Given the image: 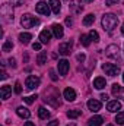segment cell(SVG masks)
Wrapping results in <instances>:
<instances>
[{
  "label": "cell",
  "mask_w": 124,
  "mask_h": 126,
  "mask_svg": "<svg viewBox=\"0 0 124 126\" xmlns=\"http://www.w3.org/2000/svg\"><path fill=\"white\" fill-rule=\"evenodd\" d=\"M123 81H124V73H123Z\"/></svg>",
  "instance_id": "47"
},
{
  "label": "cell",
  "mask_w": 124,
  "mask_h": 126,
  "mask_svg": "<svg viewBox=\"0 0 124 126\" xmlns=\"http://www.w3.org/2000/svg\"><path fill=\"white\" fill-rule=\"evenodd\" d=\"M120 0H107V6H112V4H117Z\"/></svg>",
  "instance_id": "36"
},
{
  "label": "cell",
  "mask_w": 124,
  "mask_h": 126,
  "mask_svg": "<svg viewBox=\"0 0 124 126\" xmlns=\"http://www.w3.org/2000/svg\"><path fill=\"white\" fill-rule=\"evenodd\" d=\"M25 0H10V4L12 6H22Z\"/></svg>",
  "instance_id": "32"
},
{
  "label": "cell",
  "mask_w": 124,
  "mask_h": 126,
  "mask_svg": "<svg viewBox=\"0 0 124 126\" xmlns=\"http://www.w3.org/2000/svg\"><path fill=\"white\" fill-rule=\"evenodd\" d=\"M15 93H16V94H21V93H22V87H21L19 82L15 84Z\"/></svg>",
  "instance_id": "33"
},
{
  "label": "cell",
  "mask_w": 124,
  "mask_h": 126,
  "mask_svg": "<svg viewBox=\"0 0 124 126\" xmlns=\"http://www.w3.org/2000/svg\"><path fill=\"white\" fill-rule=\"evenodd\" d=\"M66 25H67V27H72V25H73V21H72L70 18H66Z\"/></svg>",
  "instance_id": "38"
},
{
  "label": "cell",
  "mask_w": 124,
  "mask_h": 126,
  "mask_svg": "<svg viewBox=\"0 0 124 126\" xmlns=\"http://www.w3.org/2000/svg\"><path fill=\"white\" fill-rule=\"evenodd\" d=\"M50 78H51L53 81H57V75H56L54 69H51V70H50Z\"/></svg>",
  "instance_id": "34"
},
{
  "label": "cell",
  "mask_w": 124,
  "mask_h": 126,
  "mask_svg": "<svg viewBox=\"0 0 124 126\" xmlns=\"http://www.w3.org/2000/svg\"><path fill=\"white\" fill-rule=\"evenodd\" d=\"M102 122H104V119H102L101 116H93V117L89 119L88 126H101L102 125Z\"/></svg>",
  "instance_id": "20"
},
{
  "label": "cell",
  "mask_w": 124,
  "mask_h": 126,
  "mask_svg": "<svg viewBox=\"0 0 124 126\" xmlns=\"http://www.w3.org/2000/svg\"><path fill=\"white\" fill-rule=\"evenodd\" d=\"M101 24H102V28H104L105 31L111 32L117 25H118V18H117L114 13H105V15L102 16Z\"/></svg>",
  "instance_id": "1"
},
{
  "label": "cell",
  "mask_w": 124,
  "mask_h": 126,
  "mask_svg": "<svg viewBox=\"0 0 124 126\" xmlns=\"http://www.w3.org/2000/svg\"><path fill=\"white\" fill-rule=\"evenodd\" d=\"M85 59H86L85 54H77V60H79V62H85Z\"/></svg>",
  "instance_id": "39"
},
{
  "label": "cell",
  "mask_w": 124,
  "mask_h": 126,
  "mask_svg": "<svg viewBox=\"0 0 124 126\" xmlns=\"http://www.w3.org/2000/svg\"><path fill=\"white\" fill-rule=\"evenodd\" d=\"M67 126H76V125H74V123H72V125H67Z\"/></svg>",
  "instance_id": "45"
},
{
  "label": "cell",
  "mask_w": 124,
  "mask_h": 126,
  "mask_svg": "<svg viewBox=\"0 0 124 126\" xmlns=\"http://www.w3.org/2000/svg\"><path fill=\"white\" fill-rule=\"evenodd\" d=\"M48 4H50V7H51V10H53L54 15H59V13H60V10H62V3H60L59 0H50Z\"/></svg>",
  "instance_id": "13"
},
{
  "label": "cell",
  "mask_w": 124,
  "mask_h": 126,
  "mask_svg": "<svg viewBox=\"0 0 124 126\" xmlns=\"http://www.w3.org/2000/svg\"><path fill=\"white\" fill-rule=\"evenodd\" d=\"M39 84H41V79H39L38 76H35V75L28 76L26 81H25V87H26L28 90H35V88H38Z\"/></svg>",
  "instance_id": "4"
},
{
  "label": "cell",
  "mask_w": 124,
  "mask_h": 126,
  "mask_svg": "<svg viewBox=\"0 0 124 126\" xmlns=\"http://www.w3.org/2000/svg\"><path fill=\"white\" fill-rule=\"evenodd\" d=\"M101 98H102L104 101H108V95L107 94H101Z\"/></svg>",
  "instance_id": "42"
},
{
  "label": "cell",
  "mask_w": 124,
  "mask_h": 126,
  "mask_svg": "<svg viewBox=\"0 0 124 126\" xmlns=\"http://www.w3.org/2000/svg\"><path fill=\"white\" fill-rule=\"evenodd\" d=\"M1 15L6 16L9 21H13V10H12V4H3L1 6Z\"/></svg>",
  "instance_id": "9"
},
{
  "label": "cell",
  "mask_w": 124,
  "mask_h": 126,
  "mask_svg": "<svg viewBox=\"0 0 124 126\" xmlns=\"http://www.w3.org/2000/svg\"><path fill=\"white\" fill-rule=\"evenodd\" d=\"M38 116H39V119L47 120V119L50 117V111H48L45 107H39V109H38Z\"/></svg>",
  "instance_id": "22"
},
{
  "label": "cell",
  "mask_w": 124,
  "mask_h": 126,
  "mask_svg": "<svg viewBox=\"0 0 124 126\" xmlns=\"http://www.w3.org/2000/svg\"><path fill=\"white\" fill-rule=\"evenodd\" d=\"M120 91H121V87H120L118 84H114V85H112V94L117 95L118 93H120Z\"/></svg>",
  "instance_id": "31"
},
{
  "label": "cell",
  "mask_w": 124,
  "mask_h": 126,
  "mask_svg": "<svg viewBox=\"0 0 124 126\" xmlns=\"http://www.w3.org/2000/svg\"><path fill=\"white\" fill-rule=\"evenodd\" d=\"M57 67H59V73L64 76V75H67V72H69V67H70V63L67 62L66 59H63L60 62L57 63Z\"/></svg>",
  "instance_id": "8"
},
{
  "label": "cell",
  "mask_w": 124,
  "mask_h": 126,
  "mask_svg": "<svg viewBox=\"0 0 124 126\" xmlns=\"http://www.w3.org/2000/svg\"><path fill=\"white\" fill-rule=\"evenodd\" d=\"M107 126H112V125H107Z\"/></svg>",
  "instance_id": "48"
},
{
  "label": "cell",
  "mask_w": 124,
  "mask_h": 126,
  "mask_svg": "<svg viewBox=\"0 0 124 126\" xmlns=\"http://www.w3.org/2000/svg\"><path fill=\"white\" fill-rule=\"evenodd\" d=\"M51 30H53L54 37H56V38H59V40L64 35V30H63V27L60 25V24H54V25L51 27Z\"/></svg>",
  "instance_id": "15"
},
{
  "label": "cell",
  "mask_w": 124,
  "mask_h": 126,
  "mask_svg": "<svg viewBox=\"0 0 124 126\" xmlns=\"http://www.w3.org/2000/svg\"><path fill=\"white\" fill-rule=\"evenodd\" d=\"M12 94V87L10 85H3L1 88H0V97L3 98V100H7L9 97Z\"/></svg>",
  "instance_id": "16"
},
{
  "label": "cell",
  "mask_w": 124,
  "mask_h": 126,
  "mask_svg": "<svg viewBox=\"0 0 124 126\" xmlns=\"http://www.w3.org/2000/svg\"><path fill=\"white\" fill-rule=\"evenodd\" d=\"M37 98H38V95L34 94V95H29V97H25L24 100H25V103H26V104H32V103H34Z\"/></svg>",
  "instance_id": "29"
},
{
  "label": "cell",
  "mask_w": 124,
  "mask_h": 126,
  "mask_svg": "<svg viewBox=\"0 0 124 126\" xmlns=\"http://www.w3.org/2000/svg\"><path fill=\"white\" fill-rule=\"evenodd\" d=\"M3 51H10L12 48H13V43L12 41H4V44H3Z\"/></svg>",
  "instance_id": "28"
},
{
  "label": "cell",
  "mask_w": 124,
  "mask_h": 126,
  "mask_svg": "<svg viewBox=\"0 0 124 126\" xmlns=\"http://www.w3.org/2000/svg\"><path fill=\"white\" fill-rule=\"evenodd\" d=\"M63 95H64V98H66L67 101H74V100H76V91H74L73 88H66L64 93H63Z\"/></svg>",
  "instance_id": "17"
},
{
  "label": "cell",
  "mask_w": 124,
  "mask_h": 126,
  "mask_svg": "<svg viewBox=\"0 0 124 126\" xmlns=\"http://www.w3.org/2000/svg\"><path fill=\"white\" fill-rule=\"evenodd\" d=\"M41 44H42V43H34V44H32V48H34V50H41Z\"/></svg>",
  "instance_id": "35"
},
{
  "label": "cell",
  "mask_w": 124,
  "mask_h": 126,
  "mask_svg": "<svg viewBox=\"0 0 124 126\" xmlns=\"http://www.w3.org/2000/svg\"><path fill=\"white\" fill-rule=\"evenodd\" d=\"M86 1H89V3H91V1H93V0H86Z\"/></svg>",
  "instance_id": "46"
},
{
  "label": "cell",
  "mask_w": 124,
  "mask_h": 126,
  "mask_svg": "<svg viewBox=\"0 0 124 126\" xmlns=\"http://www.w3.org/2000/svg\"><path fill=\"white\" fill-rule=\"evenodd\" d=\"M21 24H22L24 28H32V27H35V25L39 24V19H37L35 16H32L29 13H25V15H22Z\"/></svg>",
  "instance_id": "2"
},
{
  "label": "cell",
  "mask_w": 124,
  "mask_h": 126,
  "mask_svg": "<svg viewBox=\"0 0 124 126\" xmlns=\"http://www.w3.org/2000/svg\"><path fill=\"white\" fill-rule=\"evenodd\" d=\"M6 78H7V73H6V72L3 70V72L0 73V79H6Z\"/></svg>",
  "instance_id": "41"
},
{
  "label": "cell",
  "mask_w": 124,
  "mask_h": 126,
  "mask_svg": "<svg viewBox=\"0 0 124 126\" xmlns=\"http://www.w3.org/2000/svg\"><path fill=\"white\" fill-rule=\"evenodd\" d=\"M102 70L107 75H110V76H115V75L120 73V66H117L114 63H104L102 64Z\"/></svg>",
  "instance_id": "3"
},
{
  "label": "cell",
  "mask_w": 124,
  "mask_h": 126,
  "mask_svg": "<svg viewBox=\"0 0 124 126\" xmlns=\"http://www.w3.org/2000/svg\"><path fill=\"white\" fill-rule=\"evenodd\" d=\"M16 113H18V116L22 117V119H28V117L31 116V111H29L28 109H25V107H18V109H16Z\"/></svg>",
  "instance_id": "19"
},
{
  "label": "cell",
  "mask_w": 124,
  "mask_h": 126,
  "mask_svg": "<svg viewBox=\"0 0 124 126\" xmlns=\"http://www.w3.org/2000/svg\"><path fill=\"white\" fill-rule=\"evenodd\" d=\"M37 63L38 64H45L47 63V51H41L37 57Z\"/></svg>",
  "instance_id": "24"
},
{
  "label": "cell",
  "mask_w": 124,
  "mask_h": 126,
  "mask_svg": "<svg viewBox=\"0 0 124 126\" xmlns=\"http://www.w3.org/2000/svg\"><path fill=\"white\" fill-rule=\"evenodd\" d=\"M88 109L93 111V113H96V111H99L101 110V101H98V100H89L88 101Z\"/></svg>",
  "instance_id": "12"
},
{
  "label": "cell",
  "mask_w": 124,
  "mask_h": 126,
  "mask_svg": "<svg viewBox=\"0 0 124 126\" xmlns=\"http://www.w3.org/2000/svg\"><path fill=\"white\" fill-rule=\"evenodd\" d=\"M70 50H72V43H63L59 46V53L62 56H67L70 54Z\"/></svg>",
  "instance_id": "11"
},
{
  "label": "cell",
  "mask_w": 124,
  "mask_h": 126,
  "mask_svg": "<svg viewBox=\"0 0 124 126\" xmlns=\"http://www.w3.org/2000/svg\"><path fill=\"white\" fill-rule=\"evenodd\" d=\"M93 21H95V15H92V13H88L85 18H83V25L85 27H89V25H92Z\"/></svg>",
  "instance_id": "23"
},
{
  "label": "cell",
  "mask_w": 124,
  "mask_h": 126,
  "mask_svg": "<svg viewBox=\"0 0 124 126\" xmlns=\"http://www.w3.org/2000/svg\"><path fill=\"white\" fill-rule=\"evenodd\" d=\"M50 40H51V31L50 30H42L39 32V41L42 44H47Z\"/></svg>",
  "instance_id": "14"
},
{
  "label": "cell",
  "mask_w": 124,
  "mask_h": 126,
  "mask_svg": "<svg viewBox=\"0 0 124 126\" xmlns=\"http://www.w3.org/2000/svg\"><path fill=\"white\" fill-rule=\"evenodd\" d=\"M9 64L12 66V67H16V60L12 57V59H9Z\"/></svg>",
  "instance_id": "37"
},
{
  "label": "cell",
  "mask_w": 124,
  "mask_h": 126,
  "mask_svg": "<svg viewBox=\"0 0 124 126\" xmlns=\"http://www.w3.org/2000/svg\"><path fill=\"white\" fill-rule=\"evenodd\" d=\"M89 37H91V40H92V41H95V43H98V41H99V35H98V32L93 31V30L89 32Z\"/></svg>",
  "instance_id": "30"
},
{
  "label": "cell",
  "mask_w": 124,
  "mask_h": 126,
  "mask_svg": "<svg viewBox=\"0 0 124 126\" xmlns=\"http://www.w3.org/2000/svg\"><path fill=\"white\" fill-rule=\"evenodd\" d=\"M32 35L29 34V32H21L19 34V41L22 43V44H28L29 41H31Z\"/></svg>",
  "instance_id": "21"
},
{
  "label": "cell",
  "mask_w": 124,
  "mask_h": 126,
  "mask_svg": "<svg viewBox=\"0 0 124 126\" xmlns=\"http://www.w3.org/2000/svg\"><path fill=\"white\" fill-rule=\"evenodd\" d=\"M69 9H70V12H72V13L79 15V13L83 10V1H82V0H70Z\"/></svg>",
  "instance_id": "6"
},
{
  "label": "cell",
  "mask_w": 124,
  "mask_h": 126,
  "mask_svg": "<svg viewBox=\"0 0 124 126\" xmlns=\"http://www.w3.org/2000/svg\"><path fill=\"white\" fill-rule=\"evenodd\" d=\"M50 4H47L45 1H38L37 6H35V10L39 13V15H44V16H48L50 15Z\"/></svg>",
  "instance_id": "7"
},
{
  "label": "cell",
  "mask_w": 124,
  "mask_h": 126,
  "mask_svg": "<svg viewBox=\"0 0 124 126\" xmlns=\"http://www.w3.org/2000/svg\"><path fill=\"white\" fill-rule=\"evenodd\" d=\"M24 126H35V123H32V122H26Z\"/></svg>",
  "instance_id": "43"
},
{
  "label": "cell",
  "mask_w": 124,
  "mask_h": 126,
  "mask_svg": "<svg viewBox=\"0 0 124 126\" xmlns=\"http://www.w3.org/2000/svg\"><path fill=\"white\" fill-rule=\"evenodd\" d=\"M80 113H82L80 110H69L67 111V117L69 119H77L80 116Z\"/></svg>",
  "instance_id": "25"
},
{
  "label": "cell",
  "mask_w": 124,
  "mask_h": 126,
  "mask_svg": "<svg viewBox=\"0 0 124 126\" xmlns=\"http://www.w3.org/2000/svg\"><path fill=\"white\" fill-rule=\"evenodd\" d=\"M121 34L124 35V24H123V27H121Z\"/></svg>",
  "instance_id": "44"
},
{
  "label": "cell",
  "mask_w": 124,
  "mask_h": 126,
  "mask_svg": "<svg viewBox=\"0 0 124 126\" xmlns=\"http://www.w3.org/2000/svg\"><path fill=\"white\" fill-rule=\"evenodd\" d=\"M105 85H107L105 78L98 76V78H95V79H93V87H95L96 90H102V88H105Z\"/></svg>",
  "instance_id": "18"
},
{
  "label": "cell",
  "mask_w": 124,
  "mask_h": 126,
  "mask_svg": "<svg viewBox=\"0 0 124 126\" xmlns=\"http://www.w3.org/2000/svg\"><path fill=\"white\" fill-rule=\"evenodd\" d=\"M105 54H107L110 59H114V60H118V59H120V50H118V47H117L115 44L108 46L107 50H105Z\"/></svg>",
  "instance_id": "5"
},
{
  "label": "cell",
  "mask_w": 124,
  "mask_h": 126,
  "mask_svg": "<svg viewBox=\"0 0 124 126\" xmlns=\"http://www.w3.org/2000/svg\"><path fill=\"white\" fill-rule=\"evenodd\" d=\"M47 126H59V120H51Z\"/></svg>",
  "instance_id": "40"
},
{
  "label": "cell",
  "mask_w": 124,
  "mask_h": 126,
  "mask_svg": "<svg viewBox=\"0 0 124 126\" xmlns=\"http://www.w3.org/2000/svg\"><path fill=\"white\" fill-rule=\"evenodd\" d=\"M107 110H108V111H111V113H115V111L121 110V103H120L118 100L110 101V103L107 104Z\"/></svg>",
  "instance_id": "10"
},
{
  "label": "cell",
  "mask_w": 124,
  "mask_h": 126,
  "mask_svg": "<svg viewBox=\"0 0 124 126\" xmlns=\"http://www.w3.org/2000/svg\"><path fill=\"white\" fill-rule=\"evenodd\" d=\"M115 122H117V125H124V111L117 113V116H115Z\"/></svg>",
  "instance_id": "27"
},
{
  "label": "cell",
  "mask_w": 124,
  "mask_h": 126,
  "mask_svg": "<svg viewBox=\"0 0 124 126\" xmlns=\"http://www.w3.org/2000/svg\"><path fill=\"white\" fill-rule=\"evenodd\" d=\"M80 43H82L85 47H88V46L91 44V37L86 35V34H82V35H80Z\"/></svg>",
  "instance_id": "26"
}]
</instances>
